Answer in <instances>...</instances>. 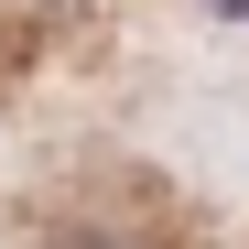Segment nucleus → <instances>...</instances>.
Listing matches in <instances>:
<instances>
[{"instance_id": "1", "label": "nucleus", "mask_w": 249, "mask_h": 249, "mask_svg": "<svg viewBox=\"0 0 249 249\" xmlns=\"http://www.w3.org/2000/svg\"><path fill=\"white\" fill-rule=\"evenodd\" d=\"M33 249H184V217L152 174L87 162V174L33 195Z\"/></svg>"}]
</instances>
